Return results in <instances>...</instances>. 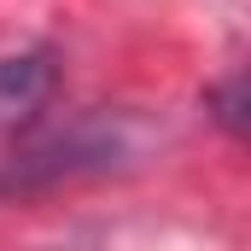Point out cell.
Masks as SVG:
<instances>
[{"label": "cell", "instance_id": "1", "mask_svg": "<svg viewBox=\"0 0 251 251\" xmlns=\"http://www.w3.org/2000/svg\"><path fill=\"white\" fill-rule=\"evenodd\" d=\"M204 111H210L222 128H228L234 140H240V134H246V76L234 70L222 88H210V94H204Z\"/></svg>", "mask_w": 251, "mask_h": 251}]
</instances>
